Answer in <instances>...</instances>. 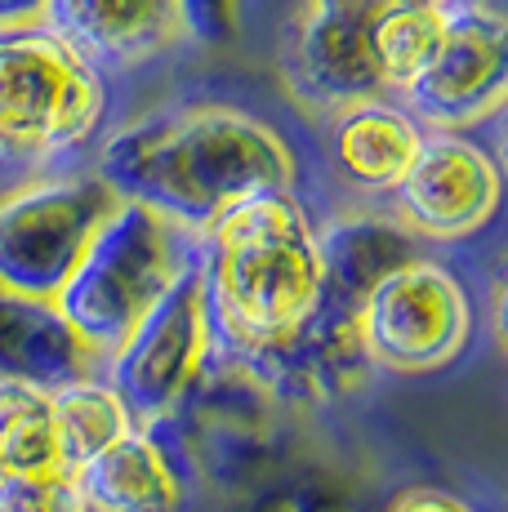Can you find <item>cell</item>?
Here are the masks:
<instances>
[{
    "mask_svg": "<svg viewBox=\"0 0 508 512\" xmlns=\"http://www.w3.org/2000/svg\"><path fill=\"white\" fill-rule=\"evenodd\" d=\"M442 9L446 5H402V0H384V9L370 18V58H375L379 81H384L388 94H402L406 81L428 58L437 32H442Z\"/></svg>",
    "mask_w": 508,
    "mask_h": 512,
    "instance_id": "obj_18",
    "label": "cell"
},
{
    "mask_svg": "<svg viewBox=\"0 0 508 512\" xmlns=\"http://www.w3.org/2000/svg\"><path fill=\"white\" fill-rule=\"evenodd\" d=\"M45 18V0H0V27H27Z\"/></svg>",
    "mask_w": 508,
    "mask_h": 512,
    "instance_id": "obj_22",
    "label": "cell"
},
{
    "mask_svg": "<svg viewBox=\"0 0 508 512\" xmlns=\"http://www.w3.org/2000/svg\"><path fill=\"white\" fill-rule=\"evenodd\" d=\"M321 263H326V294L353 303L397 263L415 259V236L393 214H344V219L317 228Z\"/></svg>",
    "mask_w": 508,
    "mask_h": 512,
    "instance_id": "obj_15",
    "label": "cell"
},
{
    "mask_svg": "<svg viewBox=\"0 0 508 512\" xmlns=\"http://www.w3.org/2000/svg\"><path fill=\"white\" fill-rule=\"evenodd\" d=\"M0 512H90L72 472H0Z\"/></svg>",
    "mask_w": 508,
    "mask_h": 512,
    "instance_id": "obj_19",
    "label": "cell"
},
{
    "mask_svg": "<svg viewBox=\"0 0 508 512\" xmlns=\"http://www.w3.org/2000/svg\"><path fill=\"white\" fill-rule=\"evenodd\" d=\"M94 174L125 201L205 232L241 196L295 187L299 165L290 143L259 116L232 103H179L116 130L99 147Z\"/></svg>",
    "mask_w": 508,
    "mask_h": 512,
    "instance_id": "obj_1",
    "label": "cell"
},
{
    "mask_svg": "<svg viewBox=\"0 0 508 512\" xmlns=\"http://www.w3.org/2000/svg\"><path fill=\"white\" fill-rule=\"evenodd\" d=\"M0 472H63L50 388L0 379Z\"/></svg>",
    "mask_w": 508,
    "mask_h": 512,
    "instance_id": "obj_17",
    "label": "cell"
},
{
    "mask_svg": "<svg viewBox=\"0 0 508 512\" xmlns=\"http://www.w3.org/2000/svg\"><path fill=\"white\" fill-rule=\"evenodd\" d=\"M353 321L370 366L415 379L446 370L468 348L473 299L446 263L415 254L361 294Z\"/></svg>",
    "mask_w": 508,
    "mask_h": 512,
    "instance_id": "obj_5",
    "label": "cell"
},
{
    "mask_svg": "<svg viewBox=\"0 0 508 512\" xmlns=\"http://www.w3.org/2000/svg\"><path fill=\"white\" fill-rule=\"evenodd\" d=\"M183 18V32L197 45H228L237 36V0H174Z\"/></svg>",
    "mask_w": 508,
    "mask_h": 512,
    "instance_id": "obj_20",
    "label": "cell"
},
{
    "mask_svg": "<svg viewBox=\"0 0 508 512\" xmlns=\"http://www.w3.org/2000/svg\"><path fill=\"white\" fill-rule=\"evenodd\" d=\"M508 94V27L486 0H451L442 9L428 58L406 81L402 103L428 130H473L491 121Z\"/></svg>",
    "mask_w": 508,
    "mask_h": 512,
    "instance_id": "obj_8",
    "label": "cell"
},
{
    "mask_svg": "<svg viewBox=\"0 0 508 512\" xmlns=\"http://www.w3.org/2000/svg\"><path fill=\"white\" fill-rule=\"evenodd\" d=\"M41 23L99 72H125L188 41L174 0H45Z\"/></svg>",
    "mask_w": 508,
    "mask_h": 512,
    "instance_id": "obj_11",
    "label": "cell"
},
{
    "mask_svg": "<svg viewBox=\"0 0 508 512\" xmlns=\"http://www.w3.org/2000/svg\"><path fill=\"white\" fill-rule=\"evenodd\" d=\"M384 512H482V508H473L468 499H459L442 486H406L402 495H393V504Z\"/></svg>",
    "mask_w": 508,
    "mask_h": 512,
    "instance_id": "obj_21",
    "label": "cell"
},
{
    "mask_svg": "<svg viewBox=\"0 0 508 512\" xmlns=\"http://www.w3.org/2000/svg\"><path fill=\"white\" fill-rule=\"evenodd\" d=\"M72 481L90 512H179L183 499L179 472L148 428H130L99 455L76 464Z\"/></svg>",
    "mask_w": 508,
    "mask_h": 512,
    "instance_id": "obj_14",
    "label": "cell"
},
{
    "mask_svg": "<svg viewBox=\"0 0 508 512\" xmlns=\"http://www.w3.org/2000/svg\"><path fill=\"white\" fill-rule=\"evenodd\" d=\"M419 139H424V125L406 112V103H393L388 94L357 98V103H344L330 112V170L353 192L388 196L393 183L406 174Z\"/></svg>",
    "mask_w": 508,
    "mask_h": 512,
    "instance_id": "obj_12",
    "label": "cell"
},
{
    "mask_svg": "<svg viewBox=\"0 0 508 512\" xmlns=\"http://www.w3.org/2000/svg\"><path fill=\"white\" fill-rule=\"evenodd\" d=\"M402 5H451V0H402Z\"/></svg>",
    "mask_w": 508,
    "mask_h": 512,
    "instance_id": "obj_23",
    "label": "cell"
},
{
    "mask_svg": "<svg viewBox=\"0 0 508 512\" xmlns=\"http://www.w3.org/2000/svg\"><path fill=\"white\" fill-rule=\"evenodd\" d=\"M197 254L201 232H188L183 223L156 214L152 205L121 196V205L90 236L81 263L54 294V303L72 321V330L107 361L148 317L165 285L188 263H197Z\"/></svg>",
    "mask_w": 508,
    "mask_h": 512,
    "instance_id": "obj_3",
    "label": "cell"
},
{
    "mask_svg": "<svg viewBox=\"0 0 508 512\" xmlns=\"http://www.w3.org/2000/svg\"><path fill=\"white\" fill-rule=\"evenodd\" d=\"M214 348L210 303H205L201 254L179 272L148 317L130 330V339L103 361V379L125 401L134 428H161L188 406L201 366Z\"/></svg>",
    "mask_w": 508,
    "mask_h": 512,
    "instance_id": "obj_7",
    "label": "cell"
},
{
    "mask_svg": "<svg viewBox=\"0 0 508 512\" xmlns=\"http://www.w3.org/2000/svg\"><path fill=\"white\" fill-rule=\"evenodd\" d=\"M99 370L103 357L72 330L54 299H36L0 281V379L58 388Z\"/></svg>",
    "mask_w": 508,
    "mask_h": 512,
    "instance_id": "obj_13",
    "label": "cell"
},
{
    "mask_svg": "<svg viewBox=\"0 0 508 512\" xmlns=\"http://www.w3.org/2000/svg\"><path fill=\"white\" fill-rule=\"evenodd\" d=\"M50 415H54V437H58V459L63 472L85 464L90 455H99L103 446H112L116 437L134 428L125 401L116 397V388L99 374H81L50 388Z\"/></svg>",
    "mask_w": 508,
    "mask_h": 512,
    "instance_id": "obj_16",
    "label": "cell"
},
{
    "mask_svg": "<svg viewBox=\"0 0 508 512\" xmlns=\"http://www.w3.org/2000/svg\"><path fill=\"white\" fill-rule=\"evenodd\" d=\"M116 205V187L94 170L32 174L0 192V281L54 299Z\"/></svg>",
    "mask_w": 508,
    "mask_h": 512,
    "instance_id": "obj_6",
    "label": "cell"
},
{
    "mask_svg": "<svg viewBox=\"0 0 508 512\" xmlns=\"http://www.w3.org/2000/svg\"><path fill=\"white\" fill-rule=\"evenodd\" d=\"M103 72L54 27H0V174H41L94 139Z\"/></svg>",
    "mask_w": 508,
    "mask_h": 512,
    "instance_id": "obj_4",
    "label": "cell"
},
{
    "mask_svg": "<svg viewBox=\"0 0 508 512\" xmlns=\"http://www.w3.org/2000/svg\"><path fill=\"white\" fill-rule=\"evenodd\" d=\"M504 179L495 156L464 130H424L406 174L388 192L393 214L415 241H468L495 219Z\"/></svg>",
    "mask_w": 508,
    "mask_h": 512,
    "instance_id": "obj_9",
    "label": "cell"
},
{
    "mask_svg": "<svg viewBox=\"0 0 508 512\" xmlns=\"http://www.w3.org/2000/svg\"><path fill=\"white\" fill-rule=\"evenodd\" d=\"M379 9L384 0H308L281 54V72L299 103L330 116L357 98L388 94L370 58V18Z\"/></svg>",
    "mask_w": 508,
    "mask_h": 512,
    "instance_id": "obj_10",
    "label": "cell"
},
{
    "mask_svg": "<svg viewBox=\"0 0 508 512\" xmlns=\"http://www.w3.org/2000/svg\"><path fill=\"white\" fill-rule=\"evenodd\" d=\"M201 277L214 343H228L241 361L286 348L326 303L317 228L295 187L250 192L205 223Z\"/></svg>",
    "mask_w": 508,
    "mask_h": 512,
    "instance_id": "obj_2",
    "label": "cell"
}]
</instances>
